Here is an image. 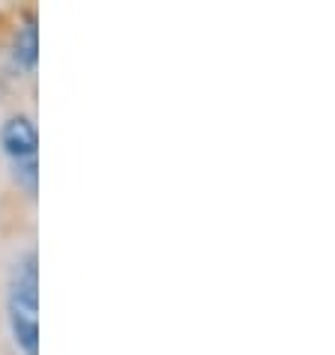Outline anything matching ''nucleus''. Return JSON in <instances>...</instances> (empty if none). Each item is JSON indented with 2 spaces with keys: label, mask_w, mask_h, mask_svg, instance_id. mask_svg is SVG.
<instances>
[{
  "label": "nucleus",
  "mask_w": 335,
  "mask_h": 355,
  "mask_svg": "<svg viewBox=\"0 0 335 355\" xmlns=\"http://www.w3.org/2000/svg\"><path fill=\"white\" fill-rule=\"evenodd\" d=\"M9 325H13L15 343L24 355L39 352V269L36 254L15 266L13 287H9Z\"/></svg>",
  "instance_id": "obj_1"
},
{
  "label": "nucleus",
  "mask_w": 335,
  "mask_h": 355,
  "mask_svg": "<svg viewBox=\"0 0 335 355\" xmlns=\"http://www.w3.org/2000/svg\"><path fill=\"white\" fill-rule=\"evenodd\" d=\"M0 141H3L6 155L13 159V164L18 167V173L27 176V182H36V129L27 116H13L3 132H0Z\"/></svg>",
  "instance_id": "obj_2"
},
{
  "label": "nucleus",
  "mask_w": 335,
  "mask_h": 355,
  "mask_svg": "<svg viewBox=\"0 0 335 355\" xmlns=\"http://www.w3.org/2000/svg\"><path fill=\"white\" fill-rule=\"evenodd\" d=\"M36 51H39L36 24L27 21L22 31H18V36H15V60H22L24 66H33V63H36Z\"/></svg>",
  "instance_id": "obj_3"
}]
</instances>
